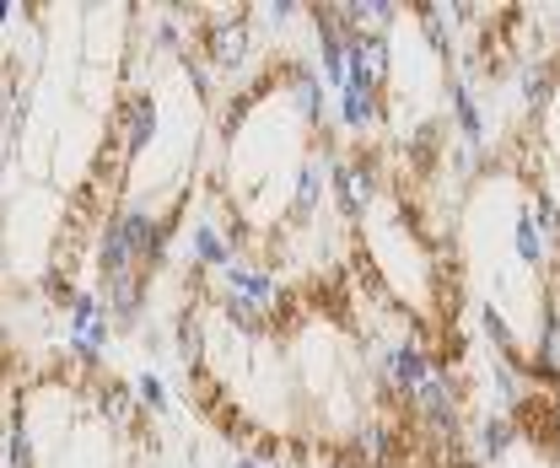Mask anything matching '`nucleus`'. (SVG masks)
<instances>
[{
  "instance_id": "nucleus-2",
  "label": "nucleus",
  "mask_w": 560,
  "mask_h": 468,
  "mask_svg": "<svg viewBox=\"0 0 560 468\" xmlns=\"http://www.w3.org/2000/svg\"><path fill=\"white\" fill-rule=\"evenodd\" d=\"M195 49L210 60L215 75H248L254 60H259V33H254V16L243 11H221V16H206L195 27Z\"/></svg>"
},
{
  "instance_id": "nucleus-14",
  "label": "nucleus",
  "mask_w": 560,
  "mask_h": 468,
  "mask_svg": "<svg viewBox=\"0 0 560 468\" xmlns=\"http://www.w3.org/2000/svg\"><path fill=\"white\" fill-rule=\"evenodd\" d=\"M512 254H517V265L534 269V274H545V269H550V259H556V243H550V237H545V226L534 221L528 200L512 210Z\"/></svg>"
},
{
  "instance_id": "nucleus-10",
  "label": "nucleus",
  "mask_w": 560,
  "mask_h": 468,
  "mask_svg": "<svg viewBox=\"0 0 560 468\" xmlns=\"http://www.w3.org/2000/svg\"><path fill=\"white\" fill-rule=\"evenodd\" d=\"M307 27H313V38H318V70H324V81L340 92L350 81V33L340 27L335 5H313V11H307Z\"/></svg>"
},
{
  "instance_id": "nucleus-22",
  "label": "nucleus",
  "mask_w": 560,
  "mask_h": 468,
  "mask_svg": "<svg viewBox=\"0 0 560 468\" xmlns=\"http://www.w3.org/2000/svg\"><path fill=\"white\" fill-rule=\"evenodd\" d=\"M178 66H184V75H189V81H195V92H200L206 103H215V70H210V60L195 49V44L178 55Z\"/></svg>"
},
{
  "instance_id": "nucleus-1",
  "label": "nucleus",
  "mask_w": 560,
  "mask_h": 468,
  "mask_svg": "<svg viewBox=\"0 0 560 468\" xmlns=\"http://www.w3.org/2000/svg\"><path fill=\"white\" fill-rule=\"evenodd\" d=\"M215 296H221V313L237 324V329H265V324H276L280 307H285V285H280V274L270 265H259V259H232L226 269H215Z\"/></svg>"
},
{
  "instance_id": "nucleus-27",
  "label": "nucleus",
  "mask_w": 560,
  "mask_h": 468,
  "mask_svg": "<svg viewBox=\"0 0 560 468\" xmlns=\"http://www.w3.org/2000/svg\"><path fill=\"white\" fill-rule=\"evenodd\" d=\"M16 16V0H0V22H11Z\"/></svg>"
},
{
  "instance_id": "nucleus-3",
  "label": "nucleus",
  "mask_w": 560,
  "mask_h": 468,
  "mask_svg": "<svg viewBox=\"0 0 560 468\" xmlns=\"http://www.w3.org/2000/svg\"><path fill=\"white\" fill-rule=\"evenodd\" d=\"M436 372H442V361H436V350H431L425 335H416V329H410L405 339H388V344L377 350V383L405 403L416 399Z\"/></svg>"
},
{
  "instance_id": "nucleus-6",
  "label": "nucleus",
  "mask_w": 560,
  "mask_h": 468,
  "mask_svg": "<svg viewBox=\"0 0 560 468\" xmlns=\"http://www.w3.org/2000/svg\"><path fill=\"white\" fill-rule=\"evenodd\" d=\"M523 372L528 383L560 388V307L550 296H534V339L523 350Z\"/></svg>"
},
{
  "instance_id": "nucleus-18",
  "label": "nucleus",
  "mask_w": 560,
  "mask_h": 468,
  "mask_svg": "<svg viewBox=\"0 0 560 468\" xmlns=\"http://www.w3.org/2000/svg\"><path fill=\"white\" fill-rule=\"evenodd\" d=\"M517 442H523V431H517V420H512L506 409H495V414H486V420L475 425V458H480V464H501Z\"/></svg>"
},
{
  "instance_id": "nucleus-8",
  "label": "nucleus",
  "mask_w": 560,
  "mask_h": 468,
  "mask_svg": "<svg viewBox=\"0 0 560 468\" xmlns=\"http://www.w3.org/2000/svg\"><path fill=\"white\" fill-rule=\"evenodd\" d=\"M442 92H447V119H453V134H458V145L464 151H480L486 156V140H490V119L486 108H480V97H475V81L458 70H447L442 75Z\"/></svg>"
},
{
  "instance_id": "nucleus-26",
  "label": "nucleus",
  "mask_w": 560,
  "mask_h": 468,
  "mask_svg": "<svg viewBox=\"0 0 560 468\" xmlns=\"http://www.w3.org/2000/svg\"><path fill=\"white\" fill-rule=\"evenodd\" d=\"M237 464L243 468H276V464H265V458H254V453H237Z\"/></svg>"
},
{
  "instance_id": "nucleus-17",
  "label": "nucleus",
  "mask_w": 560,
  "mask_h": 468,
  "mask_svg": "<svg viewBox=\"0 0 560 468\" xmlns=\"http://www.w3.org/2000/svg\"><path fill=\"white\" fill-rule=\"evenodd\" d=\"M92 409L114 425V431H130L136 425V409H140V399H136V383H119V377H97L92 383Z\"/></svg>"
},
{
  "instance_id": "nucleus-4",
  "label": "nucleus",
  "mask_w": 560,
  "mask_h": 468,
  "mask_svg": "<svg viewBox=\"0 0 560 468\" xmlns=\"http://www.w3.org/2000/svg\"><path fill=\"white\" fill-rule=\"evenodd\" d=\"M377 173H383V167H377V156H366V151L335 156V173H329V204L346 215L350 226H366V215L377 210V189H383Z\"/></svg>"
},
{
  "instance_id": "nucleus-16",
  "label": "nucleus",
  "mask_w": 560,
  "mask_h": 468,
  "mask_svg": "<svg viewBox=\"0 0 560 468\" xmlns=\"http://www.w3.org/2000/svg\"><path fill=\"white\" fill-rule=\"evenodd\" d=\"M410 16H416L420 38H425V55H431L436 66H453V44H458V27H453L447 5H442V0H420V5H410Z\"/></svg>"
},
{
  "instance_id": "nucleus-21",
  "label": "nucleus",
  "mask_w": 560,
  "mask_h": 468,
  "mask_svg": "<svg viewBox=\"0 0 560 468\" xmlns=\"http://www.w3.org/2000/svg\"><path fill=\"white\" fill-rule=\"evenodd\" d=\"M173 355H184L189 366L206 355V324L195 307H178V318H173Z\"/></svg>"
},
{
  "instance_id": "nucleus-20",
  "label": "nucleus",
  "mask_w": 560,
  "mask_h": 468,
  "mask_svg": "<svg viewBox=\"0 0 560 468\" xmlns=\"http://www.w3.org/2000/svg\"><path fill=\"white\" fill-rule=\"evenodd\" d=\"M0 442H5V468H38V436H33L27 414H16V420L0 431Z\"/></svg>"
},
{
  "instance_id": "nucleus-9",
  "label": "nucleus",
  "mask_w": 560,
  "mask_h": 468,
  "mask_svg": "<svg viewBox=\"0 0 560 468\" xmlns=\"http://www.w3.org/2000/svg\"><path fill=\"white\" fill-rule=\"evenodd\" d=\"M156 125H162V108H156V92H130L114 114V134H119V162L130 167L136 156H145V145L156 140Z\"/></svg>"
},
{
  "instance_id": "nucleus-29",
  "label": "nucleus",
  "mask_w": 560,
  "mask_h": 468,
  "mask_svg": "<svg viewBox=\"0 0 560 468\" xmlns=\"http://www.w3.org/2000/svg\"><path fill=\"white\" fill-rule=\"evenodd\" d=\"M556 38H560V16H556Z\"/></svg>"
},
{
  "instance_id": "nucleus-25",
  "label": "nucleus",
  "mask_w": 560,
  "mask_h": 468,
  "mask_svg": "<svg viewBox=\"0 0 560 468\" xmlns=\"http://www.w3.org/2000/svg\"><path fill=\"white\" fill-rule=\"evenodd\" d=\"M296 16H302L296 0H270V5L259 11V22H270V27H285V22H296Z\"/></svg>"
},
{
  "instance_id": "nucleus-23",
  "label": "nucleus",
  "mask_w": 560,
  "mask_h": 468,
  "mask_svg": "<svg viewBox=\"0 0 560 468\" xmlns=\"http://www.w3.org/2000/svg\"><path fill=\"white\" fill-rule=\"evenodd\" d=\"M136 399H140V409H151V414H167V409H173V394H167V383H162L156 372H140L136 377Z\"/></svg>"
},
{
  "instance_id": "nucleus-7",
  "label": "nucleus",
  "mask_w": 560,
  "mask_h": 468,
  "mask_svg": "<svg viewBox=\"0 0 560 468\" xmlns=\"http://www.w3.org/2000/svg\"><path fill=\"white\" fill-rule=\"evenodd\" d=\"M335 145L324 140V145H313V151H302V162H296V173H291V200L285 210L296 215V221H307V215H318L324 204H329V173H335Z\"/></svg>"
},
{
  "instance_id": "nucleus-24",
  "label": "nucleus",
  "mask_w": 560,
  "mask_h": 468,
  "mask_svg": "<svg viewBox=\"0 0 560 468\" xmlns=\"http://www.w3.org/2000/svg\"><path fill=\"white\" fill-rule=\"evenodd\" d=\"M539 134H545V151L560 162V97L545 108V114H539Z\"/></svg>"
},
{
  "instance_id": "nucleus-12",
  "label": "nucleus",
  "mask_w": 560,
  "mask_h": 468,
  "mask_svg": "<svg viewBox=\"0 0 560 468\" xmlns=\"http://www.w3.org/2000/svg\"><path fill=\"white\" fill-rule=\"evenodd\" d=\"M184 259L195 269H226L237 259V248H232V237H226V226L215 221V215H195L189 221V232H184Z\"/></svg>"
},
{
  "instance_id": "nucleus-15",
  "label": "nucleus",
  "mask_w": 560,
  "mask_h": 468,
  "mask_svg": "<svg viewBox=\"0 0 560 468\" xmlns=\"http://www.w3.org/2000/svg\"><path fill=\"white\" fill-rule=\"evenodd\" d=\"M145 291H151V274H125V280H108L97 296L114 318V329H140L145 318Z\"/></svg>"
},
{
  "instance_id": "nucleus-28",
  "label": "nucleus",
  "mask_w": 560,
  "mask_h": 468,
  "mask_svg": "<svg viewBox=\"0 0 560 468\" xmlns=\"http://www.w3.org/2000/svg\"><path fill=\"white\" fill-rule=\"evenodd\" d=\"M226 468H243V464H237V458H232V464H226Z\"/></svg>"
},
{
  "instance_id": "nucleus-13",
  "label": "nucleus",
  "mask_w": 560,
  "mask_h": 468,
  "mask_svg": "<svg viewBox=\"0 0 560 468\" xmlns=\"http://www.w3.org/2000/svg\"><path fill=\"white\" fill-rule=\"evenodd\" d=\"M560 97V55H523L517 60V103L528 114H545Z\"/></svg>"
},
{
  "instance_id": "nucleus-11",
  "label": "nucleus",
  "mask_w": 560,
  "mask_h": 468,
  "mask_svg": "<svg viewBox=\"0 0 560 468\" xmlns=\"http://www.w3.org/2000/svg\"><path fill=\"white\" fill-rule=\"evenodd\" d=\"M383 119H388V92H377L366 81H346L335 92V125L340 130L372 134V130H383Z\"/></svg>"
},
{
  "instance_id": "nucleus-19",
  "label": "nucleus",
  "mask_w": 560,
  "mask_h": 468,
  "mask_svg": "<svg viewBox=\"0 0 560 468\" xmlns=\"http://www.w3.org/2000/svg\"><path fill=\"white\" fill-rule=\"evenodd\" d=\"M480 335L495 344V355H517L523 361V339H517V329H512V318H506V307L501 302H480Z\"/></svg>"
},
{
  "instance_id": "nucleus-5",
  "label": "nucleus",
  "mask_w": 560,
  "mask_h": 468,
  "mask_svg": "<svg viewBox=\"0 0 560 468\" xmlns=\"http://www.w3.org/2000/svg\"><path fill=\"white\" fill-rule=\"evenodd\" d=\"M66 339H70V350H75V361H86V366L108 350V339H114V318H108V307H103V296H97V291H75V296H70Z\"/></svg>"
}]
</instances>
